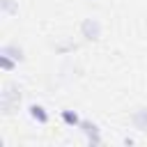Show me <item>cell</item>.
Instances as JSON below:
<instances>
[{"instance_id":"6da1fadb","label":"cell","mask_w":147,"mask_h":147,"mask_svg":"<svg viewBox=\"0 0 147 147\" xmlns=\"http://www.w3.org/2000/svg\"><path fill=\"white\" fill-rule=\"evenodd\" d=\"M21 99H23V90H21L18 83H14V80L2 83V90H0V110L5 115H11L21 106Z\"/></svg>"},{"instance_id":"7a4b0ae2","label":"cell","mask_w":147,"mask_h":147,"mask_svg":"<svg viewBox=\"0 0 147 147\" xmlns=\"http://www.w3.org/2000/svg\"><path fill=\"white\" fill-rule=\"evenodd\" d=\"M101 34H103V25L96 16H87L80 21V37L85 41H99Z\"/></svg>"},{"instance_id":"3957f363","label":"cell","mask_w":147,"mask_h":147,"mask_svg":"<svg viewBox=\"0 0 147 147\" xmlns=\"http://www.w3.org/2000/svg\"><path fill=\"white\" fill-rule=\"evenodd\" d=\"M78 129H80V133L85 136L87 145H101V142H103V138H101V129H99L96 122H92V119H83Z\"/></svg>"},{"instance_id":"277c9868","label":"cell","mask_w":147,"mask_h":147,"mask_svg":"<svg viewBox=\"0 0 147 147\" xmlns=\"http://www.w3.org/2000/svg\"><path fill=\"white\" fill-rule=\"evenodd\" d=\"M28 117L32 119V122H37V124H48V119H51V115L46 113V108L41 106V103H30L28 106Z\"/></svg>"},{"instance_id":"5b68a950","label":"cell","mask_w":147,"mask_h":147,"mask_svg":"<svg viewBox=\"0 0 147 147\" xmlns=\"http://www.w3.org/2000/svg\"><path fill=\"white\" fill-rule=\"evenodd\" d=\"M0 53H2V55H9V57H14L18 64L25 60V53H23V48H21L18 44H14V41H7V44H2V46H0Z\"/></svg>"},{"instance_id":"8992f818","label":"cell","mask_w":147,"mask_h":147,"mask_svg":"<svg viewBox=\"0 0 147 147\" xmlns=\"http://www.w3.org/2000/svg\"><path fill=\"white\" fill-rule=\"evenodd\" d=\"M131 124H133L136 131H147V106L136 108L131 113Z\"/></svg>"},{"instance_id":"52a82bcc","label":"cell","mask_w":147,"mask_h":147,"mask_svg":"<svg viewBox=\"0 0 147 147\" xmlns=\"http://www.w3.org/2000/svg\"><path fill=\"white\" fill-rule=\"evenodd\" d=\"M60 119H62L69 129H78V126H80V122H83V119H80V115H78L76 110H69V108L60 110Z\"/></svg>"},{"instance_id":"ba28073f","label":"cell","mask_w":147,"mask_h":147,"mask_svg":"<svg viewBox=\"0 0 147 147\" xmlns=\"http://www.w3.org/2000/svg\"><path fill=\"white\" fill-rule=\"evenodd\" d=\"M0 14L5 18H11L18 14V0H0Z\"/></svg>"},{"instance_id":"9c48e42d","label":"cell","mask_w":147,"mask_h":147,"mask_svg":"<svg viewBox=\"0 0 147 147\" xmlns=\"http://www.w3.org/2000/svg\"><path fill=\"white\" fill-rule=\"evenodd\" d=\"M16 67H18V62H16L14 57H9V55H2V53H0V69H2V71L11 74Z\"/></svg>"},{"instance_id":"30bf717a","label":"cell","mask_w":147,"mask_h":147,"mask_svg":"<svg viewBox=\"0 0 147 147\" xmlns=\"http://www.w3.org/2000/svg\"><path fill=\"white\" fill-rule=\"evenodd\" d=\"M55 51H57L60 55H64V53L76 51V44H74V41H64V44H57V46H55Z\"/></svg>"}]
</instances>
